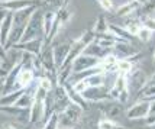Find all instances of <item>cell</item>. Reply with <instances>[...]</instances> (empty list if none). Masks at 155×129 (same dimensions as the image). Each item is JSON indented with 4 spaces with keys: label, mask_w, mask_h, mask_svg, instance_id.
I'll use <instances>...</instances> for the list:
<instances>
[{
    "label": "cell",
    "mask_w": 155,
    "mask_h": 129,
    "mask_svg": "<svg viewBox=\"0 0 155 129\" xmlns=\"http://www.w3.org/2000/svg\"><path fill=\"white\" fill-rule=\"evenodd\" d=\"M26 88H16L12 90L10 93H5V94L0 96V108L2 106H15L16 102L19 100V97L25 93Z\"/></svg>",
    "instance_id": "20"
},
{
    "label": "cell",
    "mask_w": 155,
    "mask_h": 129,
    "mask_svg": "<svg viewBox=\"0 0 155 129\" xmlns=\"http://www.w3.org/2000/svg\"><path fill=\"white\" fill-rule=\"evenodd\" d=\"M147 84H155V74H152L151 77H149L148 81H147Z\"/></svg>",
    "instance_id": "40"
},
{
    "label": "cell",
    "mask_w": 155,
    "mask_h": 129,
    "mask_svg": "<svg viewBox=\"0 0 155 129\" xmlns=\"http://www.w3.org/2000/svg\"><path fill=\"white\" fill-rule=\"evenodd\" d=\"M42 129H44V128H42Z\"/></svg>",
    "instance_id": "49"
},
{
    "label": "cell",
    "mask_w": 155,
    "mask_h": 129,
    "mask_svg": "<svg viewBox=\"0 0 155 129\" xmlns=\"http://www.w3.org/2000/svg\"><path fill=\"white\" fill-rule=\"evenodd\" d=\"M71 45H73V41H62L60 44H52V54H54V62H55V67L57 70L64 64L65 58H67L68 52L71 49Z\"/></svg>",
    "instance_id": "9"
},
{
    "label": "cell",
    "mask_w": 155,
    "mask_h": 129,
    "mask_svg": "<svg viewBox=\"0 0 155 129\" xmlns=\"http://www.w3.org/2000/svg\"><path fill=\"white\" fill-rule=\"evenodd\" d=\"M32 103H34V91H31L29 87L25 90V93L19 97V100L16 102L15 106H19V108H23V109H29L32 106Z\"/></svg>",
    "instance_id": "25"
},
{
    "label": "cell",
    "mask_w": 155,
    "mask_h": 129,
    "mask_svg": "<svg viewBox=\"0 0 155 129\" xmlns=\"http://www.w3.org/2000/svg\"><path fill=\"white\" fill-rule=\"evenodd\" d=\"M57 18V12H52V10H48V12H44L42 15V35H44V39L48 36L51 28L54 25V21Z\"/></svg>",
    "instance_id": "23"
},
{
    "label": "cell",
    "mask_w": 155,
    "mask_h": 129,
    "mask_svg": "<svg viewBox=\"0 0 155 129\" xmlns=\"http://www.w3.org/2000/svg\"><path fill=\"white\" fill-rule=\"evenodd\" d=\"M154 16H155V13H154Z\"/></svg>",
    "instance_id": "48"
},
{
    "label": "cell",
    "mask_w": 155,
    "mask_h": 129,
    "mask_svg": "<svg viewBox=\"0 0 155 129\" xmlns=\"http://www.w3.org/2000/svg\"><path fill=\"white\" fill-rule=\"evenodd\" d=\"M73 86V88H74V91H77L78 94H83L86 90L88 88V86H87V83L84 81V80H80V81H75V83H73L71 84Z\"/></svg>",
    "instance_id": "37"
},
{
    "label": "cell",
    "mask_w": 155,
    "mask_h": 129,
    "mask_svg": "<svg viewBox=\"0 0 155 129\" xmlns=\"http://www.w3.org/2000/svg\"><path fill=\"white\" fill-rule=\"evenodd\" d=\"M139 7H141L139 2H136V0H128L123 5H120L117 9H115L113 15H115L116 18H129V16L135 15L139 10Z\"/></svg>",
    "instance_id": "14"
},
{
    "label": "cell",
    "mask_w": 155,
    "mask_h": 129,
    "mask_svg": "<svg viewBox=\"0 0 155 129\" xmlns=\"http://www.w3.org/2000/svg\"><path fill=\"white\" fill-rule=\"evenodd\" d=\"M103 108H101V112L104 117H109V119H113V117H117L125 113V109H123V103L116 102V100H107V102H103Z\"/></svg>",
    "instance_id": "15"
},
{
    "label": "cell",
    "mask_w": 155,
    "mask_h": 129,
    "mask_svg": "<svg viewBox=\"0 0 155 129\" xmlns=\"http://www.w3.org/2000/svg\"><path fill=\"white\" fill-rule=\"evenodd\" d=\"M112 52L120 60V58H132L138 54V49L134 47V42L117 41L112 48Z\"/></svg>",
    "instance_id": "11"
},
{
    "label": "cell",
    "mask_w": 155,
    "mask_h": 129,
    "mask_svg": "<svg viewBox=\"0 0 155 129\" xmlns=\"http://www.w3.org/2000/svg\"><path fill=\"white\" fill-rule=\"evenodd\" d=\"M110 97L112 100L120 103H126L129 99V84L128 77L123 74H117L115 78V83L110 88Z\"/></svg>",
    "instance_id": "4"
},
{
    "label": "cell",
    "mask_w": 155,
    "mask_h": 129,
    "mask_svg": "<svg viewBox=\"0 0 155 129\" xmlns=\"http://www.w3.org/2000/svg\"><path fill=\"white\" fill-rule=\"evenodd\" d=\"M58 129H62V128H58ZM71 129H77V128H71Z\"/></svg>",
    "instance_id": "45"
},
{
    "label": "cell",
    "mask_w": 155,
    "mask_h": 129,
    "mask_svg": "<svg viewBox=\"0 0 155 129\" xmlns=\"http://www.w3.org/2000/svg\"><path fill=\"white\" fill-rule=\"evenodd\" d=\"M136 2H139V3H141V5H143V3H147V2H148V0H136Z\"/></svg>",
    "instance_id": "42"
},
{
    "label": "cell",
    "mask_w": 155,
    "mask_h": 129,
    "mask_svg": "<svg viewBox=\"0 0 155 129\" xmlns=\"http://www.w3.org/2000/svg\"><path fill=\"white\" fill-rule=\"evenodd\" d=\"M58 122H60V112L54 110L51 115L48 116L47 121H45L44 129H58Z\"/></svg>",
    "instance_id": "31"
},
{
    "label": "cell",
    "mask_w": 155,
    "mask_h": 129,
    "mask_svg": "<svg viewBox=\"0 0 155 129\" xmlns=\"http://www.w3.org/2000/svg\"><path fill=\"white\" fill-rule=\"evenodd\" d=\"M126 77H128L129 90H130V87H134L136 91H139L148 81V75L145 74L141 68H134V71L129 75H126Z\"/></svg>",
    "instance_id": "13"
},
{
    "label": "cell",
    "mask_w": 155,
    "mask_h": 129,
    "mask_svg": "<svg viewBox=\"0 0 155 129\" xmlns=\"http://www.w3.org/2000/svg\"><path fill=\"white\" fill-rule=\"evenodd\" d=\"M83 109L77 106L74 103H68L65 108L60 110V122H58V128L62 129H71L77 128V125L80 122L81 115H83Z\"/></svg>",
    "instance_id": "2"
},
{
    "label": "cell",
    "mask_w": 155,
    "mask_h": 129,
    "mask_svg": "<svg viewBox=\"0 0 155 129\" xmlns=\"http://www.w3.org/2000/svg\"><path fill=\"white\" fill-rule=\"evenodd\" d=\"M152 100H155V97H154V99H152Z\"/></svg>",
    "instance_id": "47"
},
{
    "label": "cell",
    "mask_w": 155,
    "mask_h": 129,
    "mask_svg": "<svg viewBox=\"0 0 155 129\" xmlns=\"http://www.w3.org/2000/svg\"><path fill=\"white\" fill-rule=\"evenodd\" d=\"M13 29V13L9 12L6 15V18L0 22V42L6 47L7 39H9V35Z\"/></svg>",
    "instance_id": "16"
},
{
    "label": "cell",
    "mask_w": 155,
    "mask_h": 129,
    "mask_svg": "<svg viewBox=\"0 0 155 129\" xmlns=\"http://www.w3.org/2000/svg\"><path fill=\"white\" fill-rule=\"evenodd\" d=\"M0 65H2V60H0Z\"/></svg>",
    "instance_id": "46"
},
{
    "label": "cell",
    "mask_w": 155,
    "mask_h": 129,
    "mask_svg": "<svg viewBox=\"0 0 155 129\" xmlns=\"http://www.w3.org/2000/svg\"><path fill=\"white\" fill-rule=\"evenodd\" d=\"M97 129H126L116 122L115 119H109V117H103L97 122Z\"/></svg>",
    "instance_id": "29"
},
{
    "label": "cell",
    "mask_w": 155,
    "mask_h": 129,
    "mask_svg": "<svg viewBox=\"0 0 155 129\" xmlns=\"http://www.w3.org/2000/svg\"><path fill=\"white\" fill-rule=\"evenodd\" d=\"M152 60H154V65H155V51H154V58Z\"/></svg>",
    "instance_id": "43"
},
{
    "label": "cell",
    "mask_w": 155,
    "mask_h": 129,
    "mask_svg": "<svg viewBox=\"0 0 155 129\" xmlns=\"http://www.w3.org/2000/svg\"><path fill=\"white\" fill-rule=\"evenodd\" d=\"M64 86V90H65V94H67L68 100L71 103H74V104H77V106H80L83 110H87V102L83 99V96L78 94L77 91H74V88H73V86H71V83L67 81L62 84Z\"/></svg>",
    "instance_id": "17"
},
{
    "label": "cell",
    "mask_w": 155,
    "mask_h": 129,
    "mask_svg": "<svg viewBox=\"0 0 155 129\" xmlns=\"http://www.w3.org/2000/svg\"><path fill=\"white\" fill-rule=\"evenodd\" d=\"M3 2H7V0H0V3H3Z\"/></svg>",
    "instance_id": "44"
},
{
    "label": "cell",
    "mask_w": 155,
    "mask_h": 129,
    "mask_svg": "<svg viewBox=\"0 0 155 129\" xmlns=\"http://www.w3.org/2000/svg\"><path fill=\"white\" fill-rule=\"evenodd\" d=\"M97 3L100 5V7L104 12H112L115 10V5H113V0H97Z\"/></svg>",
    "instance_id": "36"
},
{
    "label": "cell",
    "mask_w": 155,
    "mask_h": 129,
    "mask_svg": "<svg viewBox=\"0 0 155 129\" xmlns=\"http://www.w3.org/2000/svg\"><path fill=\"white\" fill-rule=\"evenodd\" d=\"M47 99L48 91L36 86L34 88V103L29 108V121L28 122L31 125H38L44 121V116L47 115Z\"/></svg>",
    "instance_id": "1"
},
{
    "label": "cell",
    "mask_w": 155,
    "mask_h": 129,
    "mask_svg": "<svg viewBox=\"0 0 155 129\" xmlns=\"http://www.w3.org/2000/svg\"><path fill=\"white\" fill-rule=\"evenodd\" d=\"M122 26L125 28V29H126V31H128L132 36H135V38H136V34H138V31L141 29L142 23H141V21L136 18V19H128V21L122 25Z\"/></svg>",
    "instance_id": "28"
},
{
    "label": "cell",
    "mask_w": 155,
    "mask_h": 129,
    "mask_svg": "<svg viewBox=\"0 0 155 129\" xmlns=\"http://www.w3.org/2000/svg\"><path fill=\"white\" fill-rule=\"evenodd\" d=\"M149 113V100H136L132 106L125 110V116L129 121H139L145 119Z\"/></svg>",
    "instance_id": "6"
},
{
    "label": "cell",
    "mask_w": 155,
    "mask_h": 129,
    "mask_svg": "<svg viewBox=\"0 0 155 129\" xmlns=\"http://www.w3.org/2000/svg\"><path fill=\"white\" fill-rule=\"evenodd\" d=\"M110 51H112V49L101 47L100 44H97L96 41H93L91 44H88L87 47L84 48L83 54L90 55V57H94V58H103V57H104V55H107Z\"/></svg>",
    "instance_id": "18"
},
{
    "label": "cell",
    "mask_w": 155,
    "mask_h": 129,
    "mask_svg": "<svg viewBox=\"0 0 155 129\" xmlns=\"http://www.w3.org/2000/svg\"><path fill=\"white\" fill-rule=\"evenodd\" d=\"M42 3H44V0H7V2L0 3V6L15 13V12L28 9V7H41Z\"/></svg>",
    "instance_id": "8"
},
{
    "label": "cell",
    "mask_w": 155,
    "mask_h": 129,
    "mask_svg": "<svg viewBox=\"0 0 155 129\" xmlns=\"http://www.w3.org/2000/svg\"><path fill=\"white\" fill-rule=\"evenodd\" d=\"M5 94V83L3 84H0V96Z\"/></svg>",
    "instance_id": "41"
},
{
    "label": "cell",
    "mask_w": 155,
    "mask_h": 129,
    "mask_svg": "<svg viewBox=\"0 0 155 129\" xmlns=\"http://www.w3.org/2000/svg\"><path fill=\"white\" fill-rule=\"evenodd\" d=\"M93 31H94V34H106V32H109V22L106 21L104 16H99L96 19Z\"/></svg>",
    "instance_id": "30"
},
{
    "label": "cell",
    "mask_w": 155,
    "mask_h": 129,
    "mask_svg": "<svg viewBox=\"0 0 155 129\" xmlns=\"http://www.w3.org/2000/svg\"><path fill=\"white\" fill-rule=\"evenodd\" d=\"M67 5H68V3H67ZM67 5L61 6L60 9L57 10V18H58V21L61 22V25H62V26L73 19V12H71V10L67 7Z\"/></svg>",
    "instance_id": "27"
},
{
    "label": "cell",
    "mask_w": 155,
    "mask_h": 129,
    "mask_svg": "<svg viewBox=\"0 0 155 129\" xmlns=\"http://www.w3.org/2000/svg\"><path fill=\"white\" fill-rule=\"evenodd\" d=\"M6 57H7V51H6V48H5V45L0 42V60L3 61V60H6Z\"/></svg>",
    "instance_id": "38"
},
{
    "label": "cell",
    "mask_w": 155,
    "mask_h": 129,
    "mask_svg": "<svg viewBox=\"0 0 155 129\" xmlns=\"http://www.w3.org/2000/svg\"><path fill=\"white\" fill-rule=\"evenodd\" d=\"M34 81H35V71H34V68H32V65L28 62V64H25L23 67L20 68L19 74L16 77V81L13 84V90L31 87V84Z\"/></svg>",
    "instance_id": "7"
},
{
    "label": "cell",
    "mask_w": 155,
    "mask_h": 129,
    "mask_svg": "<svg viewBox=\"0 0 155 129\" xmlns=\"http://www.w3.org/2000/svg\"><path fill=\"white\" fill-rule=\"evenodd\" d=\"M109 32L115 35L119 41L134 42V39H135V36H132V35L129 34L128 31L122 26V25H116V23L113 25V23H109Z\"/></svg>",
    "instance_id": "21"
},
{
    "label": "cell",
    "mask_w": 155,
    "mask_h": 129,
    "mask_svg": "<svg viewBox=\"0 0 155 129\" xmlns=\"http://www.w3.org/2000/svg\"><path fill=\"white\" fill-rule=\"evenodd\" d=\"M136 13H141L142 16H145V15H154L155 13V0H148L147 3L141 5L139 10Z\"/></svg>",
    "instance_id": "33"
},
{
    "label": "cell",
    "mask_w": 155,
    "mask_h": 129,
    "mask_svg": "<svg viewBox=\"0 0 155 129\" xmlns=\"http://www.w3.org/2000/svg\"><path fill=\"white\" fill-rule=\"evenodd\" d=\"M42 15H44V12L41 10V7H38L34 12V15L31 16V19L28 21L20 42L32 41V39H36V38L44 39V35H42Z\"/></svg>",
    "instance_id": "3"
},
{
    "label": "cell",
    "mask_w": 155,
    "mask_h": 129,
    "mask_svg": "<svg viewBox=\"0 0 155 129\" xmlns=\"http://www.w3.org/2000/svg\"><path fill=\"white\" fill-rule=\"evenodd\" d=\"M83 99L86 102H91V103H103L112 100L110 97V90L104 87V86H99V87H88L84 93H83Z\"/></svg>",
    "instance_id": "5"
},
{
    "label": "cell",
    "mask_w": 155,
    "mask_h": 129,
    "mask_svg": "<svg viewBox=\"0 0 155 129\" xmlns=\"http://www.w3.org/2000/svg\"><path fill=\"white\" fill-rule=\"evenodd\" d=\"M36 86L41 88H44L45 91H52V88H54V86H52V81H51V78L49 77H45V75H39L38 78H36Z\"/></svg>",
    "instance_id": "32"
},
{
    "label": "cell",
    "mask_w": 155,
    "mask_h": 129,
    "mask_svg": "<svg viewBox=\"0 0 155 129\" xmlns=\"http://www.w3.org/2000/svg\"><path fill=\"white\" fill-rule=\"evenodd\" d=\"M104 80H106V73H96V74H91L87 78H84V81L87 83L88 87L104 86Z\"/></svg>",
    "instance_id": "26"
},
{
    "label": "cell",
    "mask_w": 155,
    "mask_h": 129,
    "mask_svg": "<svg viewBox=\"0 0 155 129\" xmlns=\"http://www.w3.org/2000/svg\"><path fill=\"white\" fill-rule=\"evenodd\" d=\"M2 129H18V128L15 126L13 123H3V125H2Z\"/></svg>",
    "instance_id": "39"
},
{
    "label": "cell",
    "mask_w": 155,
    "mask_h": 129,
    "mask_svg": "<svg viewBox=\"0 0 155 129\" xmlns=\"http://www.w3.org/2000/svg\"><path fill=\"white\" fill-rule=\"evenodd\" d=\"M139 21H141L142 26L148 28L149 31L155 32V16L154 15H145V16H141Z\"/></svg>",
    "instance_id": "34"
},
{
    "label": "cell",
    "mask_w": 155,
    "mask_h": 129,
    "mask_svg": "<svg viewBox=\"0 0 155 129\" xmlns=\"http://www.w3.org/2000/svg\"><path fill=\"white\" fill-rule=\"evenodd\" d=\"M42 47H44V39L42 38H36V39H32V41L18 42V44L13 45V48L19 49L22 52H29V54L34 55H41Z\"/></svg>",
    "instance_id": "12"
},
{
    "label": "cell",
    "mask_w": 155,
    "mask_h": 129,
    "mask_svg": "<svg viewBox=\"0 0 155 129\" xmlns=\"http://www.w3.org/2000/svg\"><path fill=\"white\" fill-rule=\"evenodd\" d=\"M152 31H149L148 28L145 26H141V29L138 31V34H136V38L139 39L141 42H149L151 41V38H152Z\"/></svg>",
    "instance_id": "35"
},
{
    "label": "cell",
    "mask_w": 155,
    "mask_h": 129,
    "mask_svg": "<svg viewBox=\"0 0 155 129\" xmlns=\"http://www.w3.org/2000/svg\"><path fill=\"white\" fill-rule=\"evenodd\" d=\"M135 68V61H132L130 58H120L117 60L116 64V74L129 75Z\"/></svg>",
    "instance_id": "24"
},
{
    "label": "cell",
    "mask_w": 155,
    "mask_h": 129,
    "mask_svg": "<svg viewBox=\"0 0 155 129\" xmlns=\"http://www.w3.org/2000/svg\"><path fill=\"white\" fill-rule=\"evenodd\" d=\"M38 7H28L19 12H15L13 13V26H26L28 21L31 19V16L34 15V12Z\"/></svg>",
    "instance_id": "19"
},
{
    "label": "cell",
    "mask_w": 155,
    "mask_h": 129,
    "mask_svg": "<svg viewBox=\"0 0 155 129\" xmlns=\"http://www.w3.org/2000/svg\"><path fill=\"white\" fill-rule=\"evenodd\" d=\"M117 57L113 52H109L107 55H104L103 58H100V65L103 68L104 73H116V64H117Z\"/></svg>",
    "instance_id": "22"
},
{
    "label": "cell",
    "mask_w": 155,
    "mask_h": 129,
    "mask_svg": "<svg viewBox=\"0 0 155 129\" xmlns=\"http://www.w3.org/2000/svg\"><path fill=\"white\" fill-rule=\"evenodd\" d=\"M100 64V58H94V57H90V55L81 54L73 61V73H80L84 70H88L91 67H96Z\"/></svg>",
    "instance_id": "10"
}]
</instances>
